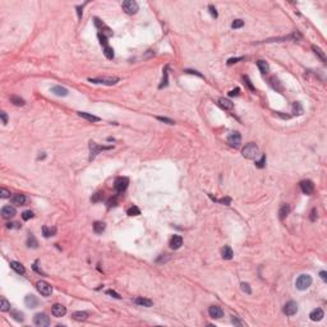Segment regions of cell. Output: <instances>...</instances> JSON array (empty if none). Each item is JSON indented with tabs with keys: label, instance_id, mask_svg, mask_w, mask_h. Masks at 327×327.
<instances>
[{
	"label": "cell",
	"instance_id": "34",
	"mask_svg": "<svg viewBox=\"0 0 327 327\" xmlns=\"http://www.w3.org/2000/svg\"><path fill=\"white\" fill-rule=\"evenodd\" d=\"M293 113L295 114V115H302L303 114V108H302V105H300V102H294V105H293Z\"/></svg>",
	"mask_w": 327,
	"mask_h": 327
},
{
	"label": "cell",
	"instance_id": "32",
	"mask_svg": "<svg viewBox=\"0 0 327 327\" xmlns=\"http://www.w3.org/2000/svg\"><path fill=\"white\" fill-rule=\"evenodd\" d=\"M10 102H13L15 106H23L26 104L23 99H20L19 96H10Z\"/></svg>",
	"mask_w": 327,
	"mask_h": 327
},
{
	"label": "cell",
	"instance_id": "11",
	"mask_svg": "<svg viewBox=\"0 0 327 327\" xmlns=\"http://www.w3.org/2000/svg\"><path fill=\"white\" fill-rule=\"evenodd\" d=\"M297 312H298V304H297V302H294V300L288 302L285 304V307H284V313H285L286 316H294Z\"/></svg>",
	"mask_w": 327,
	"mask_h": 327
},
{
	"label": "cell",
	"instance_id": "3",
	"mask_svg": "<svg viewBox=\"0 0 327 327\" xmlns=\"http://www.w3.org/2000/svg\"><path fill=\"white\" fill-rule=\"evenodd\" d=\"M88 81L92 82V83H96V84H106V86H113V84L119 82V78L118 77H100V78H90Z\"/></svg>",
	"mask_w": 327,
	"mask_h": 327
},
{
	"label": "cell",
	"instance_id": "37",
	"mask_svg": "<svg viewBox=\"0 0 327 327\" xmlns=\"http://www.w3.org/2000/svg\"><path fill=\"white\" fill-rule=\"evenodd\" d=\"M27 244H28V247H32V248H37V240L35 239V236L31 234L29 235V238H28V240H27Z\"/></svg>",
	"mask_w": 327,
	"mask_h": 327
},
{
	"label": "cell",
	"instance_id": "54",
	"mask_svg": "<svg viewBox=\"0 0 327 327\" xmlns=\"http://www.w3.org/2000/svg\"><path fill=\"white\" fill-rule=\"evenodd\" d=\"M320 275H321V279H322L323 281H327V272H326V271H321Z\"/></svg>",
	"mask_w": 327,
	"mask_h": 327
},
{
	"label": "cell",
	"instance_id": "42",
	"mask_svg": "<svg viewBox=\"0 0 327 327\" xmlns=\"http://www.w3.org/2000/svg\"><path fill=\"white\" fill-rule=\"evenodd\" d=\"M0 197L2 198H9L10 197V192L5 188H2V191H0Z\"/></svg>",
	"mask_w": 327,
	"mask_h": 327
},
{
	"label": "cell",
	"instance_id": "5",
	"mask_svg": "<svg viewBox=\"0 0 327 327\" xmlns=\"http://www.w3.org/2000/svg\"><path fill=\"white\" fill-rule=\"evenodd\" d=\"M36 288H37L38 293L41 295H44V297H49V295H51V293H52V288H51L50 284H47L46 281H42V280L37 281Z\"/></svg>",
	"mask_w": 327,
	"mask_h": 327
},
{
	"label": "cell",
	"instance_id": "23",
	"mask_svg": "<svg viewBox=\"0 0 327 327\" xmlns=\"http://www.w3.org/2000/svg\"><path fill=\"white\" fill-rule=\"evenodd\" d=\"M10 267H12L15 272L20 273V275H23V273L26 272L23 265H22V263H19V262H17V261H12V262H10Z\"/></svg>",
	"mask_w": 327,
	"mask_h": 327
},
{
	"label": "cell",
	"instance_id": "39",
	"mask_svg": "<svg viewBox=\"0 0 327 327\" xmlns=\"http://www.w3.org/2000/svg\"><path fill=\"white\" fill-rule=\"evenodd\" d=\"M33 217V212L32 211H24V212L22 214V219L24 220V221H27V220H29V219H32Z\"/></svg>",
	"mask_w": 327,
	"mask_h": 327
},
{
	"label": "cell",
	"instance_id": "17",
	"mask_svg": "<svg viewBox=\"0 0 327 327\" xmlns=\"http://www.w3.org/2000/svg\"><path fill=\"white\" fill-rule=\"evenodd\" d=\"M309 317H311L312 321H321V320L325 317V312H323L321 308H316V309H313V311L311 312Z\"/></svg>",
	"mask_w": 327,
	"mask_h": 327
},
{
	"label": "cell",
	"instance_id": "27",
	"mask_svg": "<svg viewBox=\"0 0 327 327\" xmlns=\"http://www.w3.org/2000/svg\"><path fill=\"white\" fill-rule=\"evenodd\" d=\"M289 212H290V206H289V205H284V206L280 208V211H279V217H280V220H284V219H285V217L289 215Z\"/></svg>",
	"mask_w": 327,
	"mask_h": 327
},
{
	"label": "cell",
	"instance_id": "38",
	"mask_svg": "<svg viewBox=\"0 0 327 327\" xmlns=\"http://www.w3.org/2000/svg\"><path fill=\"white\" fill-rule=\"evenodd\" d=\"M244 26V22L241 19H235L233 23H231V27L233 28H240V27H243Z\"/></svg>",
	"mask_w": 327,
	"mask_h": 327
},
{
	"label": "cell",
	"instance_id": "18",
	"mask_svg": "<svg viewBox=\"0 0 327 327\" xmlns=\"http://www.w3.org/2000/svg\"><path fill=\"white\" fill-rule=\"evenodd\" d=\"M183 245V238L180 235H174L170 240V247L173 249H179Z\"/></svg>",
	"mask_w": 327,
	"mask_h": 327
},
{
	"label": "cell",
	"instance_id": "30",
	"mask_svg": "<svg viewBox=\"0 0 327 327\" xmlns=\"http://www.w3.org/2000/svg\"><path fill=\"white\" fill-rule=\"evenodd\" d=\"M93 230L96 234H101L102 231L105 230V223H101V221H96L93 224Z\"/></svg>",
	"mask_w": 327,
	"mask_h": 327
},
{
	"label": "cell",
	"instance_id": "35",
	"mask_svg": "<svg viewBox=\"0 0 327 327\" xmlns=\"http://www.w3.org/2000/svg\"><path fill=\"white\" fill-rule=\"evenodd\" d=\"M10 314H12V317L15 321H18V322H22L23 321V314L20 313V312H18V311H10Z\"/></svg>",
	"mask_w": 327,
	"mask_h": 327
},
{
	"label": "cell",
	"instance_id": "25",
	"mask_svg": "<svg viewBox=\"0 0 327 327\" xmlns=\"http://www.w3.org/2000/svg\"><path fill=\"white\" fill-rule=\"evenodd\" d=\"M312 49H313V51H314V54H316V55H317V56L321 59V61H322V63H326V54H325V51H322V49H321V47L316 46V45H313V46H312Z\"/></svg>",
	"mask_w": 327,
	"mask_h": 327
},
{
	"label": "cell",
	"instance_id": "10",
	"mask_svg": "<svg viewBox=\"0 0 327 327\" xmlns=\"http://www.w3.org/2000/svg\"><path fill=\"white\" fill-rule=\"evenodd\" d=\"M300 189L304 194L311 196L314 191V184L312 180H303V182H300Z\"/></svg>",
	"mask_w": 327,
	"mask_h": 327
},
{
	"label": "cell",
	"instance_id": "8",
	"mask_svg": "<svg viewBox=\"0 0 327 327\" xmlns=\"http://www.w3.org/2000/svg\"><path fill=\"white\" fill-rule=\"evenodd\" d=\"M128 184H129V180L128 178H117V180H115V191L119 192V193H123L126 188H128Z\"/></svg>",
	"mask_w": 327,
	"mask_h": 327
},
{
	"label": "cell",
	"instance_id": "36",
	"mask_svg": "<svg viewBox=\"0 0 327 327\" xmlns=\"http://www.w3.org/2000/svg\"><path fill=\"white\" fill-rule=\"evenodd\" d=\"M104 54L108 59H113L114 58V50L110 46H105L104 47Z\"/></svg>",
	"mask_w": 327,
	"mask_h": 327
},
{
	"label": "cell",
	"instance_id": "45",
	"mask_svg": "<svg viewBox=\"0 0 327 327\" xmlns=\"http://www.w3.org/2000/svg\"><path fill=\"white\" fill-rule=\"evenodd\" d=\"M241 290L245 291L247 294H250V293H252V290H250V288H249V284H247V282H243V284H241Z\"/></svg>",
	"mask_w": 327,
	"mask_h": 327
},
{
	"label": "cell",
	"instance_id": "51",
	"mask_svg": "<svg viewBox=\"0 0 327 327\" xmlns=\"http://www.w3.org/2000/svg\"><path fill=\"white\" fill-rule=\"evenodd\" d=\"M101 196H102L101 193H96V194H95V196H93V197L91 198V201H92V202H97L99 199L101 198Z\"/></svg>",
	"mask_w": 327,
	"mask_h": 327
},
{
	"label": "cell",
	"instance_id": "13",
	"mask_svg": "<svg viewBox=\"0 0 327 327\" xmlns=\"http://www.w3.org/2000/svg\"><path fill=\"white\" fill-rule=\"evenodd\" d=\"M15 214H17V211L13 206H5L2 208V216L4 219H12L15 216Z\"/></svg>",
	"mask_w": 327,
	"mask_h": 327
},
{
	"label": "cell",
	"instance_id": "55",
	"mask_svg": "<svg viewBox=\"0 0 327 327\" xmlns=\"http://www.w3.org/2000/svg\"><path fill=\"white\" fill-rule=\"evenodd\" d=\"M0 115H2V120H3V124H7V122H8L7 114H5V113H2V114H0Z\"/></svg>",
	"mask_w": 327,
	"mask_h": 327
},
{
	"label": "cell",
	"instance_id": "56",
	"mask_svg": "<svg viewBox=\"0 0 327 327\" xmlns=\"http://www.w3.org/2000/svg\"><path fill=\"white\" fill-rule=\"evenodd\" d=\"M14 225H17V224H15V223H8V224H7V228H8V229H13Z\"/></svg>",
	"mask_w": 327,
	"mask_h": 327
},
{
	"label": "cell",
	"instance_id": "7",
	"mask_svg": "<svg viewBox=\"0 0 327 327\" xmlns=\"http://www.w3.org/2000/svg\"><path fill=\"white\" fill-rule=\"evenodd\" d=\"M111 147H108V146H99V144H96L95 142H90V151H91V153H90V160H92V159H95V157H96V155L100 152V151H104V150H110Z\"/></svg>",
	"mask_w": 327,
	"mask_h": 327
},
{
	"label": "cell",
	"instance_id": "1",
	"mask_svg": "<svg viewBox=\"0 0 327 327\" xmlns=\"http://www.w3.org/2000/svg\"><path fill=\"white\" fill-rule=\"evenodd\" d=\"M258 152H259V150H258V146L256 143H248V144H245L243 151H241V155H243L245 159L253 160L257 157Z\"/></svg>",
	"mask_w": 327,
	"mask_h": 327
},
{
	"label": "cell",
	"instance_id": "4",
	"mask_svg": "<svg viewBox=\"0 0 327 327\" xmlns=\"http://www.w3.org/2000/svg\"><path fill=\"white\" fill-rule=\"evenodd\" d=\"M123 10L126 14H135L138 12V4L137 2H133V0H126V2H123L122 4Z\"/></svg>",
	"mask_w": 327,
	"mask_h": 327
},
{
	"label": "cell",
	"instance_id": "46",
	"mask_svg": "<svg viewBox=\"0 0 327 327\" xmlns=\"http://www.w3.org/2000/svg\"><path fill=\"white\" fill-rule=\"evenodd\" d=\"M265 162H266V156L263 155V156H262V159H261L259 161H256V165H257L258 167H261V169H262L263 166H265Z\"/></svg>",
	"mask_w": 327,
	"mask_h": 327
},
{
	"label": "cell",
	"instance_id": "2",
	"mask_svg": "<svg viewBox=\"0 0 327 327\" xmlns=\"http://www.w3.org/2000/svg\"><path fill=\"white\" fill-rule=\"evenodd\" d=\"M311 285H312V277L309 275H300L295 281V286L299 290H305Z\"/></svg>",
	"mask_w": 327,
	"mask_h": 327
},
{
	"label": "cell",
	"instance_id": "47",
	"mask_svg": "<svg viewBox=\"0 0 327 327\" xmlns=\"http://www.w3.org/2000/svg\"><path fill=\"white\" fill-rule=\"evenodd\" d=\"M208 9H210V13H211V15H212V17H215V18H217V12H216V8H215L214 5H208Z\"/></svg>",
	"mask_w": 327,
	"mask_h": 327
},
{
	"label": "cell",
	"instance_id": "21",
	"mask_svg": "<svg viewBox=\"0 0 327 327\" xmlns=\"http://www.w3.org/2000/svg\"><path fill=\"white\" fill-rule=\"evenodd\" d=\"M72 318H73V320H76V321L82 322V321H86V320L88 318V314H87L86 312H82V311L73 312V313H72Z\"/></svg>",
	"mask_w": 327,
	"mask_h": 327
},
{
	"label": "cell",
	"instance_id": "48",
	"mask_svg": "<svg viewBox=\"0 0 327 327\" xmlns=\"http://www.w3.org/2000/svg\"><path fill=\"white\" fill-rule=\"evenodd\" d=\"M243 59H244V58H231V59L228 60V64L231 65V64H234V63H238L239 60H243Z\"/></svg>",
	"mask_w": 327,
	"mask_h": 327
},
{
	"label": "cell",
	"instance_id": "29",
	"mask_svg": "<svg viewBox=\"0 0 327 327\" xmlns=\"http://www.w3.org/2000/svg\"><path fill=\"white\" fill-rule=\"evenodd\" d=\"M55 228H49V226H44L42 228V234H44L45 238H50L55 234Z\"/></svg>",
	"mask_w": 327,
	"mask_h": 327
},
{
	"label": "cell",
	"instance_id": "53",
	"mask_svg": "<svg viewBox=\"0 0 327 327\" xmlns=\"http://www.w3.org/2000/svg\"><path fill=\"white\" fill-rule=\"evenodd\" d=\"M106 293H108L109 295H113V297H114V298H118V299L120 298V295H119V294H117V293H115V291H113V290H108Z\"/></svg>",
	"mask_w": 327,
	"mask_h": 327
},
{
	"label": "cell",
	"instance_id": "19",
	"mask_svg": "<svg viewBox=\"0 0 327 327\" xmlns=\"http://www.w3.org/2000/svg\"><path fill=\"white\" fill-rule=\"evenodd\" d=\"M52 93L54 95H56V96H68V90L67 88H64V87H61V86H54V87H51V90H50Z\"/></svg>",
	"mask_w": 327,
	"mask_h": 327
},
{
	"label": "cell",
	"instance_id": "50",
	"mask_svg": "<svg viewBox=\"0 0 327 327\" xmlns=\"http://www.w3.org/2000/svg\"><path fill=\"white\" fill-rule=\"evenodd\" d=\"M239 88H235V90H231L230 92H229V96H238L239 95Z\"/></svg>",
	"mask_w": 327,
	"mask_h": 327
},
{
	"label": "cell",
	"instance_id": "49",
	"mask_svg": "<svg viewBox=\"0 0 327 327\" xmlns=\"http://www.w3.org/2000/svg\"><path fill=\"white\" fill-rule=\"evenodd\" d=\"M215 201H217V202H220V203H224V205H230L231 199H230V198H223V199H215Z\"/></svg>",
	"mask_w": 327,
	"mask_h": 327
},
{
	"label": "cell",
	"instance_id": "31",
	"mask_svg": "<svg viewBox=\"0 0 327 327\" xmlns=\"http://www.w3.org/2000/svg\"><path fill=\"white\" fill-rule=\"evenodd\" d=\"M126 214H128L129 216H138V215H141V210L137 206H132V207H129L128 210H126Z\"/></svg>",
	"mask_w": 327,
	"mask_h": 327
},
{
	"label": "cell",
	"instance_id": "15",
	"mask_svg": "<svg viewBox=\"0 0 327 327\" xmlns=\"http://www.w3.org/2000/svg\"><path fill=\"white\" fill-rule=\"evenodd\" d=\"M24 304H26V307H28V308H36L38 305V299L35 297V295L29 294V295H27V297L24 298Z\"/></svg>",
	"mask_w": 327,
	"mask_h": 327
},
{
	"label": "cell",
	"instance_id": "24",
	"mask_svg": "<svg viewBox=\"0 0 327 327\" xmlns=\"http://www.w3.org/2000/svg\"><path fill=\"white\" fill-rule=\"evenodd\" d=\"M257 67H258V69L261 70L262 74H266V73L268 72V69H270L268 63L265 61V60H258V61H257Z\"/></svg>",
	"mask_w": 327,
	"mask_h": 327
},
{
	"label": "cell",
	"instance_id": "9",
	"mask_svg": "<svg viewBox=\"0 0 327 327\" xmlns=\"http://www.w3.org/2000/svg\"><path fill=\"white\" fill-rule=\"evenodd\" d=\"M228 143L231 146V147H235V148H238V147L240 146L241 143V135L239 132H233L229 137H228Z\"/></svg>",
	"mask_w": 327,
	"mask_h": 327
},
{
	"label": "cell",
	"instance_id": "16",
	"mask_svg": "<svg viewBox=\"0 0 327 327\" xmlns=\"http://www.w3.org/2000/svg\"><path fill=\"white\" fill-rule=\"evenodd\" d=\"M10 201H12V203L13 205H17V206H23L24 203H26V201H27V198H26V196L24 194H14L12 198H10Z\"/></svg>",
	"mask_w": 327,
	"mask_h": 327
},
{
	"label": "cell",
	"instance_id": "43",
	"mask_svg": "<svg viewBox=\"0 0 327 327\" xmlns=\"http://www.w3.org/2000/svg\"><path fill=\"white\" fill-rule=\"evenodd\" d=\"M157 120H160V122H164V123H166V124H175V122L174 120H171V119H167V118H162V117H157L156 118Z\"/></svg>",
	"mask_w": 327,
	"mask_h": 327
},
{
	"label": "cell",
	"instance_id": "12",
	"mask_svg": "<svg viewBox=\"0 0 327 327\" xmlns=\"http://www.w3.org/2000/svg\"><path fill=\"white\" fill-rule=\"evenodd\" d=\"M51 313L54 314L55 317L60 318V317H63V316H65L67 308L64 307V305H61V304H54V305H52V308H51Z\"/></svg>",
	"mask_w": 327,
	"mask_h": 327
},
{
	"label": "cell",
	"instance_id": "26",
	"mask_svg": "<svg viewBox=\"0 0 327 327\" xmlns=\"http://www.w3.org/2000/svg\"><path fill=\"white\" fill-rule=\"evenodd\" d=\"M78 115H79L81 118L88 120V122H100V118L99 117H95V115H91L88 113H82V111H79Z\"/></svg>",
	"mask_w": 327,
	"mask_h": 327
},
{
	"label": "cell",
	"instance_id": "41",
	"mask_svg": "<svg viewBox=\"0 0 327 327\" xmlns=\"http://www.w3.org/2000/svg\"><path fill=\"white\" fill-rule=\"evenodd\" d=\"M166 84H167V68H165V70H164V78H162V83L160 84V88L165 87Z\"/></svg>",
	"mask_w": 327,
	"mask_h": 327
},
{
	"label": "cell",
	"instance_id": "44",
	"mask_svg": "<svg viewBox=\"0 0 327 327\" xmlns=\"http://www.w3.org/2000/svg\"><path fill=\"white\" fill-rule=\"evenodd\" d=\"M244 83L247 84L248 86V88L250 90V91H254V87H253V84H252V82H250V79L247 77V76H244Z\"/></svg>",
	"mask_w": 327,
	"mask_h": 327
},
{
	"label": "cell",
	"instance_id": "40",
	"mask_svg": "<svg viewBox=\"0 0 327 327\" xmlns=\"http://www.w3.org/2000/svg\"><path fill=\"white\" fill-rule=\"evenodd\" d=\"M99 40H100V44L104 45V47H105V46H109V45H108V38H106V36H105V35L99 33Z\"/></svg>",
	"mask_w": 327,
	"mask_h": 327
},
{
	"label": "cell",
	"instance_id": "52",
	"mask_svg": "<svg viewBox=\"0 0 327 327\" xmlns=\"http://www.w3.org/2000/svg\"><path fill=\"white\" fill-rule=\"evenodd\" d=\"M117 206V199H110V201L108 202V207L110 208V207H115Z\"/></svg>",
	"mask_w": 327,
	"mask_h": 327
},
{
	"label": "cell",
	"instance_id": "20",
	"mask_svg": "<svg viewBox=\"0 0 327 327\" xmlns=\"http://www.w3.org/2000/svg\"><path fill=\"white\" fill-rule=\"evenodd\" d=\"M217 104L220 105L221 108L223 109H225V110H231L234 108V104L231 102L230 100H228V99H224V97H220L219 99V101H217Z\"/></svg>",
	"mask_w": 327,
	"mask_h": 327
},
{
	"label": "cell",
	"instance_id": "14",
	"mask_svg": "<svg viewBox=\"0 0 327 327\" xmlns=\"http://www.w3.org/2000/svg\"><path fill=\"white\" fill-rule=\"evenodd\" d=\"M208 313L212 318H221L224 316V311L220 307H217V305H211L208 308Z\"/></svg>",
	"mask_w": 327,
	"mask_h": 327
},
{
	"label": "cell",
	"instance_id": "33",
	"mask_svg": "<svg viewBox=\"0 0 327 327\" xmlns=\"http://www.w3.org/2000/svg\"><path fill=\"white\" fill-rule=\"evenodd\" d=\"M0 309H2L3 312L10 311V303L5 298H2V300H0Z\"/></svg>",
	"mask_w": 327,
	"mask_h": 327
},
{
	"label": "cell",
	"instance_id": "57",
	"mask_svg": "<svg viewBox=\"0 0 327 327\" xmlns=\"http://www.w3.org/2000/svg\"><path fill=\"white\" fill-rule=\"evenodd\" d=\"M311 220L314 221L316 220V210H312V216H311Z\"/></svg>",
	"mask_w": 327,
	"mask_h": 327
},
{
	"label": "cell",
	"instance_id": "22",
	"mask_svg": "<svg viewBox=\"0 0 327 327\" xmlns=\"http://www.w3.org/2000/svg\"><path fill=\"white\" fill-rule=\"evenodd\" d=\"M134 303H135V304H138V305H141V307H147V308L152 307V304H153L152 300L146 299V298H142V297L135 298V299H134Z\"/></svg>",
	"mask_w": 327,
	"mask_h": 327
},
{
	"label": "cell",
	"instance_id": "6",
	"mask_svg": "<svg viewBox=\"0 0 327 327\" xmlns=\"http://www.w3.org/2000/svg\"><path fill=\"white\" fill-rule=\"evenodd\" d=\"M33 323L37 327H47L50 326V318L45 313H37L33 318Z\"/></svg>",
	"mask_w": 327,
	"mask_h": 327
},
{
	"label": "cell",
	"instance_id": "28",
	"mask_svg": "<svg viewBox=\"0 0 327 327\" xmlns=\"http://www.w3.org/2000/svg\"><path fill=\"white\" fill-rule=\"evenodd\" d=\"M234 256V252L230 247H224L223 248V258L224 259H231Z\"/></svg>",
	"mask_w": 327,
	"mask_h": 327
}]
</instances>
